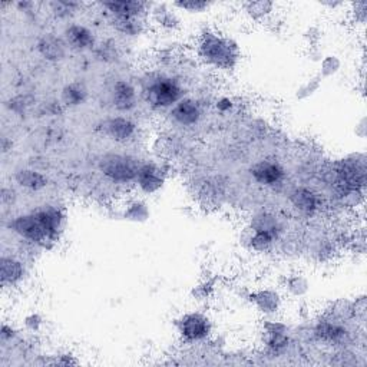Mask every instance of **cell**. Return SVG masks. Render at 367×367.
Listing matches in <instances>:
<instances>
[{"instance_id": "cell-10", "label": "cell", "mask_w": 367, "mask_h": 367, "mask_svg": "<svg viewBox=\"0 0 367 367\" xmlns=\"http://www.w3.org/2000/svg\"><path fill=\"white\" fill-rule=\"evenodd\" d=\"M170 115L181 126H192L199 122L203 111H201V106L195 99L182 98L171 108Z\"/></svg>"}, {"instance_id": "cell-38", "label": "cell", "mask_w": 367, "mask_h": 367, "mask_svg": "<svg viewBox=\"0 0 367 367\" xmlns=\"http://www.w3.org/2000/svg\"><path fill=\"white\" fill-rule=\"evenodd\" d=\"M366 132H367V126H366V118L363 117L359 122H357V125H356V135L359 137V138H364L366 137Z\"/></svg>"}, {"instance_id": "cell-13", "label": "cell", "mask_w": 367, "mask_h": 367, "mask_svg": "<svg viewBox=\"0 0 367 367\" xmlns=\"http://www.w3.org/2000/svg\"><path fill=\"white\" fill-rule=\"evenodd\" d=\"M66 45L73 50H88L95 46V34L88 26L73 23L65 30Z\"/></svg>"}, {"instance_id": "cell-3", "label": "cell", "mask_w": 367, "mask_h": 367, "mask_svg": "<svg viewBox=\"0 0 367 367\" xmlns=\"http://www.w3.org/2000/svg\"><path fill=\"white\" fill-rule=\"evenodd\" d=\"M139 162L128 155L122 154H108L99 161L101 172L112 182L130 184L135 182Z\"/></svg>"}, {"instance_id": "cell-15", "label": "cell", "mask_w": 367, "mask_h": 367, "mask_svg": "<svg viewBox=\"0 0 367 367\" xmlns=\"http://www.w3.org/2000/svg\"><path fill=\"white\" fill-rule=\"evenodd\" d=\"M250 300L255 306V308L266 316L275 315L281 307V297L272 288H261L254 291L250 296Z\"/></svg>"}, {"instance_id": "cell-35", "label": "cell", "mask_w": 367, "mask_h": 367, "mask_svg": "<svg viewBox=\"0 0 367 367\" xmlns=\"http://www.w3.org/2000/svg\"><path fill=\"white\" fill-rule=\"evenodd\" d=\"M232 106H234V102H232V99H230V98H227V97L219 98V99L215 102V108H217V111L223 112V114H226V112L231 111Z\"/></svg>"}, {"instance_id": "cell-29", "label": "cell", "mask_w": 367, "mask_h": 367, "mask_svg": "<svg viewBox=\"0 0 367 367\" xmlns=\"http://www.w3.org/2000/svg\"><path fill=\"white\" fill-rule=\"evenodd\" d=\"M321 77L319 75H313L311 78H308L303 85L299 86V89L296 90V99L299 101H306L310 99L311 97L316 95V92L321 88Z\"/></svg>"}, {"instance_id": "cell-6", "label": "cell", "mask_w": 367, "mask_h": 367, "mask_svg": "<svg viewBox=\"0 0 367 367\" xmlns=\"http://www.w3.org/2000/svg\"><path fill=\"white\" fill-rule=\"evenodd\" d=\"M101 6L109 13L111 19H141L151 9V3L139 0H112L101 3Z\"/></svg>"}, {"instance_id": "cell-21", "label": "cell", "mask_w": 367, "mask_h": 367, "mask_svg": "<svg viewBox=\"0 0 367 367\" xmlns=\"http://www.w3.org/2000/svg\"><path fill=\"white\" fill-rule=\"evenodd\" d=\"M150 12L152 13V17L157 25H159L162 29L174 30L179 26V17L177 16L174 6H168L165 3H157L151 5Z\"/></svg>"}, {"instance_id": "cell-23", "label": "cell", "mask_w": 367, "mask_h": 367, "mask_svg": "<svg viewBox=\"0 0 367 367\" xmlns=\"http://www.w3.org/2000/svg\"><path fill=\"white\" fill-rule=\"evenodd\" d=\"M277 235V232L268 230H251V235L248 237V246L257 252H264L274 244Z\"/></svg>"}, {"instance_id": "cell-36", "label": "cell", "mask_w": 367, "mask_h": 367, "mask_svg": "<svg viewBox=\"0 0 367 367\" xmlns=\"http://www.w3.org/2000/svg\"><path fill=\"white\" fill-rule=\"evenodd\" d=\"M211 290H212V284L211 283H204V284H201V286L194 288V296L198 297L199 300L201 299H207L210 296Z\"/></svg>"}, {"instance_id": "cell-1", "label": "cell", "mask_w": 367, "mask_h": 367, "mask_svg": "<svg viewBox=\"0 0 367 367\" xmlns=\"http://www.w3.org/2000/svg\"><path fill=\"white\" fill-rule=\"evenodd\" d=\"M198 54L207 65L219 70L234 69L241 58L238 43L214 30H206L198 39Z\"/></svg>"}, {"instance_id": "cell-32", "label": "cell", "mask_w": 367, "mask_h": 367, "mask_svg": "<svg viewBox=\"0 0 367 367\" xmlns=\"http://www.w3.org/2000/svg\"><path fill=\"white\" fill-rule=\"evenodd\" d=\"M355 8V14H356V21L360 23H364L367 19V2L366 0H361V2L353 3Z\"/></svg>"}, {"instance_id": "cell-2", "label": "cell", "mask_w": 367, "mask_h": 367, "mask_svg": "<svg viewBox=\"0 0 367 367\" xmlns=\"http://www.w3.org/2000/svg\"><path fill=\"white\" fill-rule=\"evenodd\" d=\"M184 94L186 92L177 79L171 77H158L145 89V99L148 105L157 109H167L179 102Z\"/></svg>"}, {"instance_id": "cell-12", "label": "cell", "mask_w": 367, "mask_h": 367, "mask_svg": "<svg viewBox=\"0 0 367 367\" xmlns=\"http://www.w3.org/2000/svg\"><path fill=\"white\" fill-rule=\"evenodd\" d=\"M112 103L118 112L128 114L137 106V89L128 81H117L112 88Z\"/></svg>"}, {"instance_id": "cell-11", "label": "cell", "mask_w": 367, "mask_h": 367, "mask_svg": "<svg viewBox=\"0 0 367 367\" xmlns=\"http://www.w3.org/2000/svg\"><path fill=\"white\" fill-rule=\"evenodd\" d=\"M36 217L41 221V224L45 227L48 234L53 241H58L59 234L63 228L65 223V214L61 208L54 207V206H45L39 210L34 211Z\"/></svg>"}, {"instance_id": "cell-16", "label": "cell", "mask_w": 367, "mask_h": 367, "mask_svg": "<svg viewBox=\"0 0 367 367\" xmlns=\"http://www.w3.org/2000/svg\"><path fill=\"white\" fill-rule=\"evenodd\" d=\"M290 203L299 212L313 215L320 207V198L315 191L306 187H299L290 194Z\"/></svg>"}, {"instance_id": "cell-27", "label": "cell", "mask_w": 367, "mask_h": 367, "mask_svg": "<svg viewBox=\"0 0 367 367\" xmlns=\"http://www.w3.org/2000/svg\"><path fill=\"white\" fill-rule=\"evenodd\" d=\"M319 63H320L319 75L321 77V79L332 78L337 75L341 69V61L339 57H336V54H326V57H323Z\"/></svg>"}, {"instance_id": "cell-9", "label": "cell", "mask_w": 367, "mask_h": 367, "mask_svg": "<svg viewBox=\"0 0 367 367\" xmlns=\"http://www.w3.org/2000/svg\"><path fill=\"white\" fill-rule=\"evenodd\" d=\"M103 132L115 142L125 143L137 134V123L128 117H114L103 121Z\"/></svg>"}, {"instance_id": "cell-31", "label": "cell", "mask_w": 367, "mask_h": 367, "mask_svg": "<svg viewBox=\"0 0 367 367\" xmlns=\"http://www.w3.org/2000/svg\"><path fill=\"white\" fill-rule=\"evenodd\" d=\"M172 6L188 13H203L210 9L211 3L204 2V0H178V2L172 3Z\"/></svg>"}, {"instance_id": "cell-14", "label": "cell", "mask_w": 367, "mask_h": 367, "mask_svg": "<svg viewBox=\"0 0 367 367\" xmlns=\"http://www.w3.org/2000/svg\"><path fill=\"white\" fill-rule=\"evenodd\" d=\"M25 266L21 260L12 255H3L0 260V280L3 287H12L19 284L25 279Z\"/></svg>"}, {"instance_id": "cell-24", "label": "cell", "mask_w": 367, "mask_h": 367, "mask_svg": "<svg viewBox=\"0 0 367 367\" xmlns=\"http://www.w3.org/2000/svg\"><path fill=\"white\" fill-rule=\"evenodd\" d=\"M244 12L254 21H264L275 10V3L270 0H255L243 5Z\"/></svg>"}, {"instance_id": "cell-33", "label": "cell", "mask_w": 367, "mask_h": 367, "mask_svg": "<svg viewBox=\"0 0 367 367\" xmlns=\"http://www.w3.org/2000/svg\"><path fill=\"white\" fill-rule=\"evenodd\" d=\"M25 326L32 330V332H38V330L41 328L42 326V317L36 313H32L29 315L26 319H25Z\"/></svg>"}, {"instance_id": "cell-8", "label": "cell", "mask_w": 367, "mask_h": 367, "mask_svg": "<svg viewBox=\"0 0 367 367\" xmlns=\"http://www.w3.org/2000/svg\"><path fill=\"white\" fill-rule=\"evenodd\" d=\"M250 174L257 184H260V186L264 187L280 186L286 177V171L281 165L270 159H263L252 165Z\"/></svg>"}, {"instance_id": "cell-28", "label": "cell", "mask_w": 367, "mask_h": 367, "mask_svg": "<svg viewBox=\"0 0 367 367\" xmlns=\"http://www.w3.org/2000/svg\"><path fill=\"white\" fill-rule=\"evenodd\" d=\"M49 8L54 16L65 19V17H69L75 12H78L82 8V3L69 2V0H54V2L49 3Z\"/></svg>"}, {"instance_id": "cell-17", "label": "cell", "mask_w": 367, "mask_h": 367, "mask_svg": "<svg viewBox=\"0 0 367 367\" xmlns=\"http://www.w3.org/2000/svg\"><path fill=\"white\" fill-rule=\"evenodd\" d=\"M41 57L50 62L62 61L66 54V43L54 34H45L39 39L38 46H36Z\"/></svg>"}, {"instance_id": "cell-37", "label": "cell", "mask_w": 367, "mask_h": 367, "mask_svg": "<svg viewBox=\"0 0 367 367\" xmlns=\"http://www.w3.org/2000/svg\"><path fill=\"white\" fill-rule=\"evenodd\" d=\"M320 30L317 28H311L307 33H306V38L310 41V45H317L320 42Z\"/></svg>"}, {"instance_id": "cell-20", "label": "cell", "mask_w": 367, "mask_h": 367, "mask_svg": "<svg viewBox=\"0 0 367 367\" xmlns=\"http://www.w3.org/2000/svg\"><path fill=\"white\" fill-rule=\"evenodd\" d=\"M315 336L324 343H340L347 336V330L339 323H335L332 320H323L316 324Z\"/></svg>"}, {"instance_id": "cell-25", "label": "cell", "mask_w": 367, "mask_h": 367, "mask_svg": "<svg viewBox=\"0 0 367 367\" xmlns=\"http://www.w3.org/2000/svg\"><path fill=\"white\" fill-rule=\"evenodd\" d=\"M150 208L142 199H134L123 210V218L131 223H145L150 218Z\"/></svg>"}, {"instance_id": "cell-34", "label": "cell", "mask_w": 367, "mask_h": 367, "mask_svg": "<svg viewBox=\"0 0 367 367\" xmlns=\"http://www.w3.org/2000/svg\"><path fill=\"white\" fill-rule=\"evenodd\" d=\"M14 336H16V330L12 326L3 323L2 328H0V340H2V343L10 341Z\"/></svg>"}, {"instance_id": "cell-4", "label": "cell", "mask_w": 367, "mask_h": 367, "mask_svg": "<svg viewBox=\"0 0 367 367\" xmlns=\"http://www.w3.org/2000/svg\"><path fill=\"white\" fill-rule=\"evenodd\" d=\"M10 228L23 240L33 244L48 247V244L54 243L34 212L16 217L10 223Z\"/></svg>"}, {"instance_id": "cell-30", "label": "cell", "mask_w": 367, "mask_h": 367, "mask_svg": "<svg viewBox=\"0 0 367 367\" xmlns=\"http://www.w3.org/2000/svg\"><path fill=\"white\" fill-rule=\"evenodd\" d=\"M115 29L123 34L137 36L142 32V19H111Z\"/></svg>"}, {"instance_id": "cell-5", "label": "cell", "mask_w": 367, "mask_h": 367, "mask_svg": "<svg viewBox=\"0 0 367 367\" xmlns=\"http://www.w3.org/2000/svg\"><path fill=\"white\" fill-rule=\"evenodd\" d=\"M210 319L198 311L184 315L178 320V333L186 341H201L210 336L211 333Z\"/></svg>"}, {"instance_id": "cell-7", "label": "cell", "mask_w": 367, "mask_h": 367, "mask_svg": "<svg viewBox=\"0 0 367 367\" xmlns=\"http://www.w3.org/2000/svg\"><path fill=\"white\" fill-rule=\"evenodd\" d=\"M135 184L141 192L146 195L155 194L163 187L165 172L154 162H143L138 168Z\"/></svg>"}, {"instance_id": "cell-19", "label": "cell", "mask_w": 367, "mask_h": 367, "mask_svg": "<svg viewBox=\"0 0 367 367\" xmlns=\"http://www.w3.org/2000/svg\"><path fill=\"white\" fill-rule=\"evenodd\" d=\"M14 181L19 187L28 190V191H33V192H38L42 191L48 187V177L39 171L32 170V168H23L19 170L14 174Z\"/></svg>"}, {"instance_id": "cell-39", "label": "cell", "mask_w": 367, "mask_h": 367, "mask_svg": "<svg viewBox=\"0 0 367 367\" xmlns=\"http://www.w3.org/2000/svg\"><path fill=\"white\" fill-rule=\"evenodd\" d=\"M320 5L327 6V8H330V9H336V8H339V6H343L341 2H321Z\"/></svg>"}, {"instance_id": "cell-26", "label": "cell", "mask_w": 367, "mask_h": 367, "mask_svg": "<svg viewBox=\"0 0 367 367\" xmlns=\"http://www.w3.org/2000/svg\"><path fill=\"white\" fill-rule=\"evenodd\" d=\"M286 290L288 291V295L292 297H304L308 290H310V283L308 280L301 274H292L286 280Z\"/></svg>"}, {"instance_id": "cell-18", "label": "cell", "mask_w": 367, "mask_h": 367, "mask_svg": "<svg viewBox=\"0 0 367 367\" xmlns=\"http://www.w3.org/2000/svg\"><path fill=\"white\" fill-rule=\"evenodd\" d=\"M287 327L281 323L267 321L266 323V346L271 353H281L288 347Z\"/></svg>"}, {"instance_id": "cell-22", "label": "cell", "mask_w": 367, "mask_h": 367, "mask_svg": "<svg viewBox=\"0 0 367 367\" xmlns=\"http://www.w3.org/2000/svg\"><path fill=\"white\" fill-rule=\"evenodd\" d=\"M88 97H89L88 89L85 88L83 83H79V82H70L65 85L61 94L63 105L69 108L83 105L88 101Z\"/></svg>"}]
</instances>
